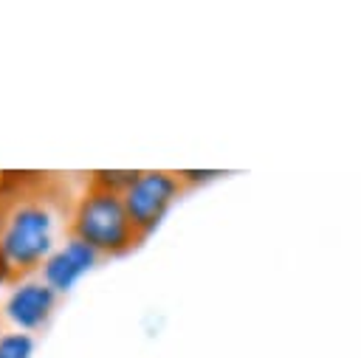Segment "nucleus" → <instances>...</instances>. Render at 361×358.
I'll list each match as a JSON object with an SVG mask.
<instances>
[{
	"mask_svg": "<svg viewBox=\"0 0 361 358\" xmlns=\"http://www.w3.org/2000/svg\"><path fill=\"white\" fill-rule=\"evenodd\" d=\"M71 237L87 242L96 254L110 257H121L141 242L130 223L124 195L99 186H87V192L79 197L71 220Z\"/></svg>",
	"mask_w": 361,
	"mask_h": 358,
	"instance_id": "f257e3e1",
	"label": "nucleus"
},
{
	"mask_svg": "<svg viewBox=\"0 0 361 358\" xmlns=\"http://www.w3.org/2000/svg\"><path fill=\"white\" fill-rule=\"evenodd\" d=\"M180 192H183V180L178 172L169 169H147L124 192V206L141 242L161 226V220L166 217V211L172 209Z\"/></svg>",
	"mask_w": 361,
	"mask_h": 358,
	"instance_id": "7ed1b4c3",
	"label": "nucleus"
},
{
	"mask_svg": "<svg viewBox=\"0 0 361 358\" xmlns=\"http://www.w3.org/2000/svg\"><path fill=\"white\" fill-rule=\"evenodd\" d=\"M34 338L25 333H6L0 335V358H31Z\"/></svg>",
	"mask_w": 361,
	"mask_h": 358,
	"instance_id": "0eeeda50",
	"label": "nucleus"
},
{
	"mask_svg": "<svg viewBox=\"0 0 361 358\" xmlns=\"http://www.w3.org/2000/svg\"><path fill=\"white\" fill-rule=\"evenodd\" d=\"M14 273H17V271H14L11 259L6 257V251H3V245H0V285H3V282H8Z\"/></svg>",
	"mask_w": 361,
	"mask_h": 358,
	"instance_id": "1a4fd4ad",
	"label": "nucleus"
},
{
	"mask_svg": "<svg viewBox=\"0 0 361 358\" xmlns=\"http://www.w3.org/2000/svg\"><path fill=\"white\" fill-rule=\"evenodd\" d=\"M3 220H6V203H3V197H0V228H3Z\"/></svg>",
	"mask_w": 361,
	"mask_h": 358,
	"instance_id": "9d476101",
	"label": "nucleus"
},
{
	"mask_svg": "<svg viewBox=\"0 0 361 358\" xmlns=\"http://www.w3.org/2000/svg\"><path fill=\"white\" fill-rule=\"evenodd\" d=\"M180 175V180H183V186H192V183H206V180H214V178H220L223 172L220 169H183V172H178Z\"/></svg>",
	"mask_w": 361,
	"mask_h": 358,
	"instance_id": "6e6552de",
	"label": "nucleus"
},
{
	"mask_svg": "<svg viewBox=\"0 0 361 358\" xmlns=\"http://www.w3.org/2000/svg\"><path fill=\"white\" fill-rule=\"evenodd\" d=\"M138 175H141L138 169H99V172H93L90 186H99V189L124 195V192L138 180Z\"/></svg>",
	"mask_w": 361,
	"mask_h": 358,
	"instance_id": "423d86ee",
	"label": "nucleus"
},
{
	"mask_svg": "<svg viewBox=\"0 0 361 358\" xmlns=\"http://www.w3.org/2000/svg\"><path fill=\"white\" fill-rule=\"evenodd\" d=\"M0 245L17 273L34 271L54 245V214L39 200H17L3 220Z\"/></svg>",
	"mask_w": 361,
	"mask_h": 358,
	"instance_id": "f03ea898",
	"label": "nucleus"
},
{
	"mask_svg": "<svg viewBox=\"0 0 361 358\" xmlns=\"http://www.w3.org/2000/svg\"><path fill=\"white\" fill-rule=\"evenodd\" d=\"M93 265H96V251L87 242L71 237L65 248H59L45 259L42 276L51 290H71Z\"/></svg>",
	"mask_w": 361,
	"mask_h": 358,
	"instance_id": "20e7f679",
	"label": "nucleus"
},
{
	"mask_svg": "<svg viewBox=\"0 0 361 358\" xmlns=\"http://www.w3.org/2000/svg\"><path fill=\"white\" fill-rule=\"evenodd\" d=\"M54 304H56V290H51L42 282H28L8 296L6 316L23 330H37L48 321Z\"/></svg>",
	"mask_w": 361,
	"mask_h": 358,
	"instance_id": "39448f33",
	"label": "nucleus"
}]
</instances>
